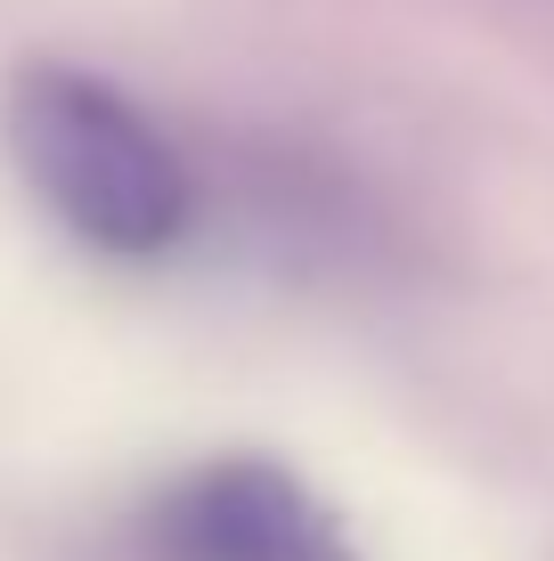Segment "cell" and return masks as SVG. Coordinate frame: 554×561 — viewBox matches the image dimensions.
<instances>
[{"mask_svg": "<svg viewBox=\"0 0 554 561\" xmlns=\"http://www.w3.org/2000/svg\"><path fill=\"white\" fill-rule=\"evenodd\" d=\"M0 130H9V154L33 180V196L82 244H99L114 261H156L180 244L196 187H188L171 139L114 82L33 57L9 73Z\"/></svg>", "mask_w": 554, "mask_h": 561, "instance_id": "6da1fadb", "label": "cell"}, {"mask_svg": "<svg viewBox=\"0 0 554 561\" xmlns=\"http://www.w3.org/2000/svg\"><path fill=\"white\" fill-rule=\"evenodd\" d=\"M147 561H359L342 520L270 456H221L147 505Z\"/></svg>", "mask_w": 554, "mask_h": 561, "instance_id": "7a4b0ae2", "label": "cell"}]
</instances>
